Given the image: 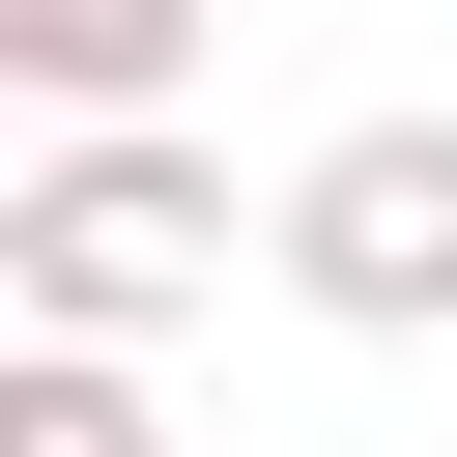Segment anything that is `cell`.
I'll use <instances>...</instances> for the list:
<instances>
[{"label": "cell", "mask_w": 457, "mask_h": 457, "mask_svg": "<svg viewBox=\"0 0 457 457\" xmlns=\"http://www.w3.org/2000/svg\"><path fill=\"white\" fill-rule=\"evenodd\" d=\"M200 286H228V143H171V114H57L29 200H0V314H29V343H171Z\"/></svg>", "instance_id": "cell-1"}, {"label": "cell", "mask_w": 457, "mask_h": 457, "mask_svg": "<svg viewBox=\"0 0 457 457\" xmlns=\"http://www.w3.org/2000/svg\"><path fill=\"white\" fill-rule=\"evenodd\" d=\"M257 257H286V314H343V343H457V114H343V143L257 200Z\"/></svg>", "instance_id": "cell-2"}, {"label": "cell", "mask_w": 457, "mask_h": 457, "mask_svg": "<svg viewBox=\"0 0 457 457\" xmlns=\"http://www.w3.org/2000/svg\"><path fill=\"white\" fill-rule=\"evenodd\" d=\"M228 0H0V114H171Z\"/></svg>", "instance_id": "cell-3"}, {"label": "cell", "mask_w": 457, "mask_h": 457, "mask_svg": "<svg viewBox=\"0 0 457 457\" xmlns=\"http://www.w3.org/2000/svg\"><path fill=\"white\" fill-rule=\"evenodd\" d=\"M0 457H171L143 343H29V314H0Z\"/></svg>", "instance_id": "cell-4"}]
</instances>
